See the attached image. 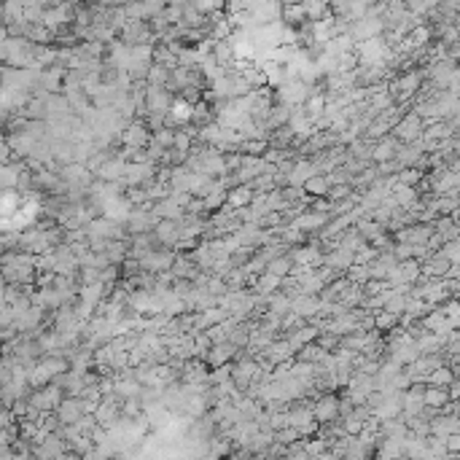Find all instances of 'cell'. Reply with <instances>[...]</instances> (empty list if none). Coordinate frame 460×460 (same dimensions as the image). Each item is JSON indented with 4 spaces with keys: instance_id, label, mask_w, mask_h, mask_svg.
Returning <instances> with one entry per match:
<instances>
[{
    "instance_id": "1",
    "label": "cell",
    "mask_w": 460,
    "mask_h": 460,
    "mask_svg": "<svg viewBox=\"0 0 460 460\" xmlns=\"http://www.w3.org/2000/svg\"><path fill=\"white\" fill-rule=\"evenodd\" d=\"M59 418L65 420V422L79 420L81 418V404H79V401H76V404H73V401H65V404L59 406Z\"/></svg>"
}]
</instances>
